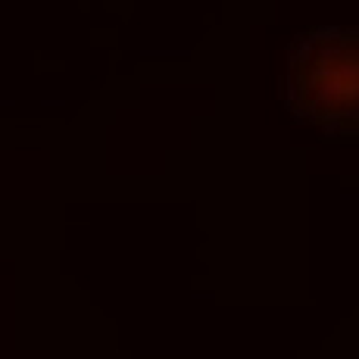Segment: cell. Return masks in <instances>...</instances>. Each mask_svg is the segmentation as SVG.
I'll return each instance as SVG.
<instances>
[{
	"label": "cell",
	"mask_w": 359,
	"mask_h": 359,
	"mask_svg": "<svg viewBox=\"0 0 359 359\" xmlns=\"http://www.w3.org/2000/svg\"><path fill=\"white\" fill-rule=\"evenodd\" d=\"M285 103L300 122L359 135V29L306 32L291 44Z\"/></svg>",
	"instance_id": "cell-1"
}]
</instances>
